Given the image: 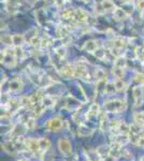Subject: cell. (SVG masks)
<instances>
[{
	"label": "cell",
	"mask_w": 144,
	"mask_h": 161,
	"mask_svg": "<svg viewBox=\"0 0 144 161\" xmlns=\"http://www.w3.org/2000/svg\"><path fill=\"white\" fill-rule=\"evenodd\" d=\"M44 128L48 132L57 133L68 128V122L60 116H54L44 124Z\"/></svg>",
	"instance_id": "obj_1"
},
{
	"label": "cell",
	"mask_w": 144,
	"mask_h": 161,
	"mask_svg": "<svg viewBox=\"0 0 144 161\" xmlns=\"http://www.w3.org/2000/svg\"><path fill=\"white\" fill-rule=\"evenodd\" d=\"M24 146L26 152H29L30 154H39L41 152V146H40V139L37 137H25Z\"/></svg>",
	"instance_id": "obj_4"
},
{
	"label": "cell",
	"mask_w": 144,
	"mask_h": 161,
	"mask_svg": "<svg viewBox=\"0 0 144 161\" xmlns=\"http://www.w3.org/2000/svg\"><path fill=\"white\" fill-rule=\"evenodd\" d=\"M18 161H30V160H29V159H27V158H21Z\"/></svg>",
	"instance_id": "obj_40"
},
{
	"label": "cell",
	"mask_w": 144,
	"mask_h": 161,
	"mask_svg": "<svg viewBox=\"0 0 144 161\" xmlns=\"http://www.w3.org/2000/svg\"><path fill=\"white\" fill-rule=\"evenodd\" d=\"M114 83H115V86H116V89H117V92H124V90L127 88V84L125 83L123 80H116Z\"/></svg>",
	"instance_id": "obj_30"
},
{
	"label": "cell",
	"mask_w": 144,
	"mask_h": 161,
	"mask_svg": "<svg viewBox=\"0 0 144 161\" xmlns=\"http://www.w3.org/2000/svg\"><path fill=\"white\" fill-rule=\"evenodd\" d=\"M105 54H107V51L102 50V48H100V47L97 48L96 52L94 53L95 56L98 59H100V60H105Z\"/></svg>",
	"instance_id": "obj_31"
},
{
	"label": "cell",
	"mask_w": 144,
	"mask_h": 161,
	"mask_svg": "<svg viewBox=\"0 0 144 161\" xmlns=\"http://www.w3.org/2000/svg\"><path fill=\"white\" fill-rule=\"evenodd\" d=\"M56 102H57V99L53 96H45L42 100V104L46 107V109H51V107H54L56 105Z\"/></svg>",
	"instance_id": "obj_19"
},
{
	"label": "cell",
	"mask_w": 144,
	"mask_h": 161,
	"mask_svg": "<svg viewBox=\"0 0 144 161\" xmlns=\"http://www.w3.org/2000/svg\"><path fill=\"white\" fill-rule=\"evenodd\" d=\"M115 92H117L115 83H114V82H107V84H105V88H104V94L114 95Z\"/></svg>",
	"instance_id": "obj_25"
},
{
	"label": "cell",
	"mask_w": 144,
	"mask_h": 161,
	"mask_svg": "<svg viewBox=\"0 0 144 161\" xmlns=\"http://www.w3.org/2000/svg\"><path fill=\"white\" fill-rule=\"evenodd\" d=\"M59 74L63 76L65 78H72L75 77V67L71 66L70 63H66L63 65L60 69L58 70Z\"/></svg>",
	"instance_id": "obj_7"
},
{
	"label": "cell",
	"mask_w": 144,
	"mask_h": 161,
	"mask_svg": "<svg viewBox=\"0 0 144 161\" xmlns=\"http://www.w3.org/2000/svg\"><path fill=\"white\" fill-rule=\"evenodd\" d=\"M82 1H86V0H82Z\"/></svg>",
	"instance_id": "obj_43"
},
{
	"label": "cell",
	"mask_w": 144,
	"mask_h": 161,
	"mask_svg": "<svg viewBox=\"0 0 144 161\" xmlns=\"http://www.w3.org/2000/svg\"><path fill=\"white\" fill-rule=\"evenodd\" d=\"M24 122H25V125H26L28 131H33L37 128V119H36V117H33V116L28 117Z\"/></svg>",
	"instance_id": "obj_24"
},
{
	"label": "cell",
	"mask_w": 144,
	"mask_h": 161,
	"mask_svg": "<svg viewBox=\"0 0 144 161\" xmlns=\"http://www.w3.org/2000/svg\"><path fill=\"white\" fill-rule=\"evenodd\" d=\"M98 44H97V41L95 40H89V41H86L83 45V50L85 52H88V53H93L94 54L96 52V50L98 48Z\"/></svg>",
	"instance_id": "obj_16"
},
{
	"label": "cell",
	"mask_w": 144,
	"mask_h": 161,
	"mask_svg": "<svg viewBox=\"0 0 144 161\" xmlns=\"http://www.w3.org/2000/svg\"><path fill=\"white\" fill-rule=\"evenodd\" d=\"M25 40V36L20 35V33H15V35H12V41H13V45L14 46H22L24 44Z\"/></svg>",
	"instance_id": "obj_21"
},
{
	"label": "cell",
	"mask_w": 144,
	"mask_h": 161,
	"mask_svg": "<svg viewBox=\"0 0 144 161\" xmlns=\"http://www.w3.org/2000/svg\"><path fill=\"white\" fill-rule=\"evenodd\" d=\"M133 80L138 85H144V73H137L133 77Z\"/></svg>",
	"instance_id": "obj_33"
},
{
	"label": "cell",
	"mask_w": 144,
	"mask_h": 161,
	"mask_svg": "<svg viewBox=\"0 0 144 161\" xmlns=\"http://www.w3.org/2000/svg\"><path fill=\"white\" fill-rule=\"evenodd\" d=\"M40 146H41V152H40V157L43 158L44 155L51 149L52 147V141L48 137H40Z\"/></svg>",
	"instance_id": "obj_12"
},
{
	"label": "cell",
	"mask_w": 144,
	"mask_h": 161,
	"mask_svg": "<svg viewBox=\"0 0 144 161\" xmlns=\"http://www.w3.org/2000/svg\"><path fill=\"white\" fill-rule=\"evenodd\" d=\"M100 112H101L100 105H99L98 103H93V104L88 107V111L86 112L85 118L86 119H90V118L97 117V116H99Z\"/></svg>",
	"instance_id": "obj_13"
},
{
	"label": "cell",
	"mask_w": 144,
	"mask_h": 161,
	"mask_svg": "<svg viewBox=\"0 0 144 161\" xmlns=\"http://www.w3.org/2000/svg\"><path fill=\"white\" fill-rule=\"evenodd\" d=\"M94 133V129L89 128L88 126L86 125H80L78 126V129H77V134L79 137H88Z\"/></svg>",
	"instance_id": "obj_14"
},
{
	"label": "cell",
	"mask_w": 144,
	"mask_h": 161,
	"mask_svg": "<svg viewBox=\"0 0 144 161\" xmlns=\"http://www.w3.org/2000/svg\"><path fill=\"white\" fill-rule=\"evenodd\" d=\"M138 147H141V148H144V135L141 137V139L139 140V142H138Z\"/></svg>",
	"instance_id": "obj_38"
},
{
	"label": "cell",
	"mask_w": 144,
	"mask_h": 161,
	"mask_svg": "<svg viewBox=\"0 0 144 161\" xmlns=\"http://www.w3.org/2000/svg\"><path fill=\"white\" fill-rule=\"evenodd\" d=\"M110 152H111V144H110V145L102 144V145H99L98 147L96 148L95 154H96V156L98 157L99 159H103L110 156Z\"/></svg>",
	"instance_id": "obj_11"
},
{
	"label": "cell",
	"mask_w": 144,
	"mask_h": 161,
	"mask_svg": "<svg viewBox=\"0 0 144 161\" xmlns=\"http://www.w3.org/2000/svg\"><path fill=\"white\" fill-rule=\"evenodd\" d=\"M29 43H30L32 46H35V47H41L42 39H41V38L38 37V36H36V37H33L32 39L29 41Z\"/></svg>",
	"instance_id": "obj_32"
},
{
	"label": "cell",
	"mask_w": 144,
	"mask_h": 161,
	"mask_svg": "<svg viewBox=\"0 0 144 161\" xmlns=\"http://www.w3.org/2000/svg\"><path fill=\"white\" fill-rule=\"evenodd\" d=\"M86 23H87L88 26H89V27H94L95 25H96V23H97V20H96V17H94V16L88 15V17H87V21H86Z\"/></svg>",
	"instance_id": "obj_36"
},
{
	"label": "cell",
	"mask_w": 144,
	"mask_h": 161,
	"mask_svg": "<svg viewBox=\"0 0 144 161\" xmlns=\"http://www.w3.org/2000/svg\"><path fill=\"white\" fill-rule=\"evenodd\" d=\"M135 57H137V59L139 61H141V62H144V47L143 46H138L137 48H135Z\"/></svg>",
	"instance_id": "obj_29"
},
{
	"label": "cell",
	"mask_w": 144,
	"mask_h": 161,
	"mask_svg": "<svg viewBox=\"0 0 144 161\" xmlns=\"http://www.w3.org/2000/svg\"><path fill=\"white\" fill-rule=\"evenodd\" d=\"M132 97L135 99V107H139V105L142 104L144 97V90L141 85H137L132 88Z\"/></svg>",
	"instance_id": "obj_10"
},
{
	"label": "cell",
	"mask_w": 144,
	"mask_h": 161,
	"mask_svg": "<svg viewBox=\"0 0 144 161\" xmlns=\"http://www.w3.org/2000/svg\"><path fill=\"white\" fill-rule=\"evenodd\" d=\"M140 161H144V155L141 157V158H140Z\"/></svg>",
	"instance_id": "obj_42"
},
{
	"label": "cell",
	"mask_w": 144,
	"mask_h": 161,
	"mask_svg": "<svg viewBox=\"0 0 144 161\" xmlns=\"http://www.w3.org/2000/svg\"><path fill=\"white\" fill-rule=\"evenodd\" d=\"M1 42L7 44V45H13L12 36L11 35H2V37H1Z\"/></svg>",
	"instance_id": "obj_35"
},
{
	"label": "cell",
	"mask_w": 144,
	"mask_h": 161,
	"mask_svg": "<svg viewBox=\"0 0 144 161\" xmlns=\"http://www.w3.org/2000/svg\"><path fill=\"white\" fill-rule=\"evenodd\" d=\"M123 1V3H125V2H130V0H122Z\"/></svg>",
	"instance_id": "obj_41"
},
{
	"label": "cell",
	"mask_w": 144,
	"mask_h": 161,
	"mask_svg": "<svg viewBox=\"0 0 144 161\" xmlns=\"http://www.w3.org/2000/svg\"><path fill=\"white\" fill-rule=\"evenodd\" d=\"M9 92H18L23 89V83L21 80H11L9 82Z\"/></svg>",
	"instance_id": "obj_15"
},
{
	"label": "cell",
	"mask_w": 144,
	"mask_h": 161,
	"mask_svg": "<svg viewBox=\"0 0 144 161\" xmlns=\"http://www.w3.org/2000/svg\"><path fill=\"white\" fill-rule=\"evenodd\" d=\"M103 109L108 113H124L127 110V102L123 99H113L105 101Z\"/></svg>",
	"instance_id": "obj_2"
},
{
	"label": "cell",
	"mask_w": 144,
	"mask_h": 161,
	"mask_svg": "<svg viewBox=\"0 0 144 161\" xmlns=\"http://www.w3.org/2000/svg\"><path fill=\"white\" fill-rule=\"evenodd\" d=\"M111 143H116L120 146H126L128 143H130L129 134H123V133H112Z\"/></svg>",
	"instance_id": "obj_6"
},
{
	"label": "cell",
	"mask_w": 144,
	"mask_h": 161,
	"mask_svg": "<svg viewBox=\"0 0 144 161\" xmlns=\"http://www.w3.org/2000/svg\"><path fill=\"white\" fill-rule=\"evenodd\" d=\"M114 161H115V160H114Z\"/></svg>",
	"instance_id": "obj_45"
},
{
	"label": "cell",
	"mask_w": 144,
	"mask_h": 161,
	"mask_svg": "<svg viewBox=\"0 0 144 161\" xmlns=\"http://www.w3.org/2000/svg\"><path fill=\"white\" fill-rule=\"evenodd\" d=\"M124 68H119V67H115L114 66L113 69H112V74H113L114 77H116V80H123L125 75V71Z\"/></svg>",
	"instance_id": "obj_23"
},
{
	"label": "cell",
	"mask_w": 144,
	"mask_h": 161,
	"mask_svg": "<svg viewBox=\"0 0 144 161\" xmlns=\"http://www.w3.org/2000/svg\"><path fill=\"white\" fill-rule=\"evenodd\" d=\"M27 132H28V129H27L25 122H17L12 127L9 134L11 140H15L18 139V137H23Z\"/></svg>",
	"instance_id": "obj_5"
},
{
	"label": "cell",
	"mask_w": 144,
	"mask_h": 161,
	"mask_svg": "<svg viewBox=\"0 0 144 161\" xmlns=\"http://www.w3.org/2000/svg\"><path fill=\"white\" fill-rule=\"evenodd\" d=\"M56 147L59 154L63 155V157H70L72 155V152H73L72 142L66 137H59L56 143Z\"/></svg>",
	"instance_id": "obj_3"
},
{
	"label": "cell",
	"mask_w": 144,
	"mask_h": 161,
	"mask_svg": "<svg viewBox=\"0 0 144 161\" xmlns=\"http://www.w3.org/2000/svg\"><path fill=\"white\" fill-rule=\"evenodd\" d=\"M88 14L86 11L82 9H75L74 10V14H73V17L71 18L70 21H72L75 24H83L87 21Z\"/></svg>",
	"instance_id": "obj_9"
},
{
	"label": "cell",
	"mask_w": 144,
	"mask_h": 161,
	"mask_svg": "<svg viewBox=\"0 0 144 161\" xmlns=\"http://www.w3.org/2000/svg\"><path fill=\"white\" fill-rule=\"evenodd\" d=\"M46 107H44L42 103H38V104H36L35 107H33V109L31 110V112H32V116L33 117H39V116H41L42 114L45 112Z\"/></svg>",
	"instance_id": "obj_20"
},
{
	"label": "cell",
	"mask_w": 144,
	"mask_h": 161,
	"mask_svg": "<svg viewBox=\"0 0 144 161\" xmlns=\"http://www.w3.org/2000/svg\"><path fill=\"white\" fill-rule=\"evenodd\" d=\"M94 77L96 78V80H101L107 78V74H105V72L103 69H101V68H97V69L95 70Z\"/></svg>",
	"instance_id": "obj_27"
},
{
	"label": "cell",
	"mask_w": 144,
	"mask_h": 161,
	"mask_svg": "<svg viewBox=\"0 0 144 161\" xmlns=\"http://www.w3.org/2000/svg\"><path fill=\"white\" fill-rule=\"evenodd\" d=\"M87 161H93V160H87Z\"/></svg>",
	"instance_id": "obj_44"
},
{
	"label": "cell",
	"mask_w": 144,
	"mask_h": 161,
	"mask_svg": "<svg viewBox=\"0 0 144 161\" xmlns=\"http://www.w3.org/2000/svg\"><path fill=\"white\" fill-rule=\"evenodd\" d=\"M113 15H114V18H115V20L123 22V21L127 20V17H128L129 14L127 13V12L125 11L123 8H116L115 11L113 12Z\"/></svg>",
	"instance_id": "obj_17"
},
{
	"label": "cell",
	"mask_w": 144,
	"mask_h": 161,
	"mask_svg": "<svg viewBox=\"0 0 144 161\" xmlns=\"http://www.w3.org/2000/svg\"><path fill=\"white\" fill-rule=\"evenodd\" d=\"M101 5H102L103 9H104V11H115V5H114L113 1H111V0H103L102 2H101Z\"/></svg>",
	"instance_id": "obj_26"
},
{
	"label": "cell",
	"mask_w": 144,
	"mask_h": 161,
	"mask_svg": "<svg viewBox=\"0 0 144 161\" xmlns=\"http://www.w3.org/2000/svg\"><path fill=\"white\" fill-rule=\"evenodd\" d=\"M114 66H115V67L124 68L125 69V68L127 67V59L123 56L117 57V58H115V60H114Z\"/></svg>",
	"instance_id": "obj_28"
},
{
	"label": "cell",
	"mask_w": 144,
	"mask_h": 161,
	"mask_svg": "<svg viewBox=\"0 0 144 161\" xmlns=\"http://www.w3.org/2000/svg\"><path fill=\"white\" fill-rule=\"evenodd\" d=\"M54 3L57 8H61L65 3V0H54Z\"/></svg>",
	"instance_id": "obj_37"
},
{
	"label": "cell",
	"mask_w": 144,
	"mask_h": 161,
	"mask_svg": "<svg viewBox=\"0 0 144 161\" xmlns=\"http://www.w3.org/2000/svg\"><path fill=\"white\" fill-rule=\"evenodd\" d=\"M1 146H2V149L5 150L7 154L11 155V156H16V155L20 152V149H18L16 143L14 141H12V140L2 143L1 144Z\"/></svg>",
	"instance_id": "obj_8"
},
{
	"label": "cell",
	"mask_w": 144,
	"mask_h": 161,
	"mask_svg": "<svg viewBox=\"0 0 144 161\" xmlns=\"http://www.w3.org/2000/svg\"><path fill=\"white\" fill-rule=\"evenodd\" d=\"M127 45V42L124 38H115V39L112 40V47L116 48H123ZM111 47V48H112Z\"/></svg>",
	"instance_id": "obj_22"
},
{
	"label": "cell",
	"mask_w": 144,
	"mask_h": 161,
	"mask_svg": "<svg viewBox=\"0 0 144 161\" xmlns=\"http://www.w3.org/2000/svg\"><path fill=\"white\" fill-rule=\"evenodd\" d=\"M133 124L138 125L141 128H144V111L135 112L133 114Z\"/></svg>",
	"instance_id": "obj_18"
},
{
	"label": "cell",
	"mask_w": 144,
	"mask_h": 161,
	"mask_svg": "<svg viewBox=\"0 0 144 161\" xmlns=\"http://www.w3.org/2000/svg\"><path fill=\"white\" fill-rule=\"evenodd\" d=\"M56 55L59 57V59H63L67 55V51H66V47L65 46H60V47L56 48Z\"/></svg>",
	"instance_id": "obj_34"
},
{
	"label": "cell",
	"mask_w": 144,
	"mask_h": 161,
	"mask_svg": "<svg viewBox=\"0 0 144 161\" xmlns=\"http://www.w3.org/2000/svg\"><path fill=\"white\" fill-rule=\"evenodd\" d=\"M138 9L140 11H143L144 10V0H140L139 3H138Z\"/></svg>",
	"instance_id": "obj_39"
}]
</instances>
